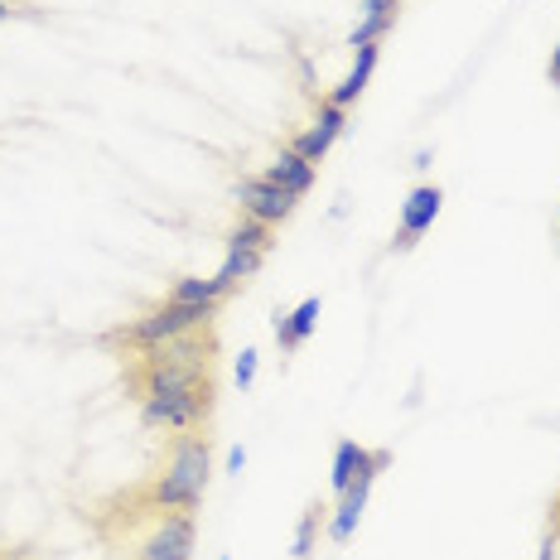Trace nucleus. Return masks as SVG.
I'll list each match as a JSON object with an SVG mask.
<instances>
[{"label": "nucleus", "instance_id": "1", "mask_svg": "<svg viewBox=\"0 0 560 560\" xmlns=\"http://www.w3.org/2000/svg\"><path fill=\"white\" fill-rule=\"evenodd\" d=\"M121 387L140 406V425L189 435L208 430L218 406V329H194L170 343L121 358Z\"/></svg>", "mask_w": 560, "mask_h": 560}, {"label": "nucleus", "instance_id": "2", "mask_svg": "<svg viewBox=\"0 0 560 560\" xmlns=\"http://www.w3.org/2000/svg\"><path fill=\"white\" fill-rule=\"evenodd\" d=\"M208 474H213V435L208 430H189V435H170L165 459L155 464L140 483L121 488V493H107L102 503H92L83 517L88 527L97 532L102 546H116L126 551L131 536L155 522L160 512H194L203 503Z\"/></svg>", "mask_w": 560, "mask_h": 560}, {"label": "nucleus", "instance_id": "3", "mask_svg": "<svg viewBox=\"0 0 560 560\" xmlns=\"http://www.w3.org/2000/svg\"><path fill=\"white\" fill-rule=\"evenodd\" d=\"M213 319H218V305H174V300H160V305L140 310L136 319L107 329L102 334V343H107L116 358H126V353H140V348L170 343V338H179V334L208 329Z\"/></svg>", "mask_w": 560, "mask_h": 560}, {"label": "nucleus", "instance_id": "4", "mask_svg": "<svg viewBox=\"0 0 560 560\" xmlns=\"http://www.w3.org/2000/svg\"><path fill=\"white\" fill-rule=\"evenodd\" d=\"M194 512H160L155 522H145L126 556L131 560H194Z\"/></svg>", "mask_w": 560, "mask_h": 560}, {"label": "nucleus", "instance_id": "5", "mask_svg": "<svg viewBox=\"0 0 560 560\" xmlns=\"http://www.w3.org/2000/svg\"><path fill=\"white\" fill-rule=\"evenodd\" d=\"M392 464V450H368V464H363V474L353 478V488H348L343 498H338V508L329 512V541L334 546H348L353 541V532H358V522H363V512H368V498H372V483H377V474Z\"/></svg>", "mask_w": 560, "mask_h": 560}, {"label": "nucleus", "instance_id": "6", "mask_svg": "<svg viewBox=\"0 0 560 560\" xmlns=\"http://www.w3.org/2000/svg\"><path fill=\"white\" fill-rule=\"evenodd\" d=\"M440 208H445V189H440V184H416L401 203V228H396V237H392V252H411L416 242L435 228Z\"/></svg>", "mask_w": 560, "mask_h": 560}, {"label": "nucleus", "instance_id": "7", "mask_svg": "<svg viewBox=\"0 0 560 560\" xmlns=\"http://www.w3.org/2000/svg\"><path fill=\"white\" fill-rule=\"evenodd\" d=\"M237 208L247 218H256V223H271V228H280L290 213H295V198H290L285 189H276L266 174H252V179H237Z\"/></svg>", "mask_w": 560, "mask_h": 560}, {"label": "nucleus", "instance_id": "8", "mask_svg": "<svg viewBox=\"0 0 560 560\" xmlns=\"http://www.w3.org/2000/svg\"><path fill=\"white\" fill-rule=\"evenodd\" d=\"M348 131V112L343 107H334L329 97H314V126L310 131H300L295 140H290V145L300 150V155L310 160V165H319L324 155H329L334 150V140Z\"/></svg>", "mask_w": 560, "mask_h": 560}, {"label": "nucleus", "instance_id": "9", "mask_svg": "<svg viewBox=\"0 0 560 560\" xmlns=\"http://www.w3.org/2000/svg\"><path fill=\"white\" fill-rule=\"evenodd\" d=\"M314 174H319V165H310V160L300 155L295 145H280V150H276V160L266 165V179H271L276 189H285L290 198H295V203L314 189Z\"/></svg>", "mask_w": 560, "mask_h": 560}, {"label": "nucleus", "instance_id": "10", "mask_svg": "<svg viewBox=\"0 0 560 560\" xmlns=\"http://www.w3.org/2000/svg\"><path fill=\"white\" fill-rule=\"evenodd\" d=\"M319 295H310V300H300L295 310H285V314H276V348L280 353H300V348L310 343V334L319 329Z\"/></svg>", "mask_w": 560, "mask_h": 560}, {"label": "nucleus", "instance_id": "11", "mask_svg": "<svg viewBox=\"0 0 560 560\" xmlns=\"http://www.w3.org/2000/svg\"><path fill=\"white\" fill-rule=\"evenodd\" d=\"M377 58H382V44H363V49H358V58H353V68H348V78H343V83H338L334 92H324V97H329L334 107L348 112V107H353V102L368 92L372 73H377Z\"/></svg>", "mask_w": 560, "mask_h": 560}, {"label": "nucleus", "instance_id": "12", "mask_svg": "<svg viewBox=\"0 0 560 560\" xmlns=\"http://www.w3.org/2000/svg\"><path fill=\"white\" fill-rule=\"evenodd\" d=\"M228 295H232V290L218 276H179L165 300H174V305H218V310H223Z\"/></svg>", "mask_w": 560, "mask_h": 560}, {"label": "nucleus", "instance_id": "13", "mask_svg": "<svg viewBox=\"0 0 560 560\" xmlns=\"http://www.w3.org/2000/svg\"><path fill=\"white\" fill-rule=\"evenodd\" d=\"M363 464H368V450L358 445V440H338V445H334V469H329L334 498H343L348 488H353V478L363 474Z\"/></svg>", "mask_w": 560, "mask_h": 560}, {"label": "nucleus", "instance_id": "14", "mask_svg": "<svg viewBox=\"0 0 560 560\" xmlns=\"http://www.w3.org/2000/svg\"><path fill=\"white\" fill-rule=\"evenodd\" d=\"M324 527H329V508H324V503H310L305 512H300V522H295V541H290V556H295V560H314Z\"/></svg>", "mask_w": 560, "mask_h": 560}, {"label": "nucleus", "instance_id": "15", "mask_svg": "<svg viewBox=\"0 0 560 560\" xmlns=\"http://www.w3.org/2000/svg\"><path fill=\"white\" fill-rule=\"evenodd\" d=\"M261 261H266V252H247V247H228L223 256V266H218V280H223L228 290H237V285H247V280L261 271Z\"/></svg>", "mask_w": 560, "mask_h": 560}, {"label": "nucleus", "instance_id": "16", "mask_svg": "<svg viewBox=\"0 0 560 560\" xmlns=\"http://www.w3.org/2000/svg\"><path fill=\"white\" fill-rule=\"evenodd\" d=\"M228 247H247V252H266V256H271V247H276V228H271V223H256V218L242 213V218H237V228L228 232Z\"/></svg>", "mask_w": 560, "mask_h": 560}, {"label": "nucleus", "instance_id": "17", "mask_svg": "<svg viewBox=\"0 0 560 560\" xmlns=\"http://www.w3.org/2000/svg\"><path fill=\"white\" fill-rule=\"evenodd\" d=\"M256 363H261V353H256V348H242L237 368H232V377H237V387H242V392H252V382H256Z\"/></svg>", "mask_w": 560, "mask_h": 560}, {"label": "nucleus", "instance_id": "18", "mask_svg": "<svg viewBox=\"0 0 560 560\" xmlns=\"http://www.w3.org/2000/svg\"><path fill=\"white\" fill-rule=\"evenodd\" d=\"M536 560H560V532H556V527L546 532V541H541V556H536Z\"/></svg>", "mask_w": 560, "mask_h": 560}, {"label": "nucleus", "instance_id": "19", "mask_svg": "<svg viewBox=\"0 0 560 560\" xmlns=\"http://www.w3.org/2000/svg\"><path fill=\"white\" fill-rule=\"evenodd\" d=\"M242 469H247V450L232 445V450H228V474H242Z\"/></svg>", "mask_w": 560, "mask_h": 560}, {"label": "nucleus", "instance_id": "20", "mask_svg": "<svg viewBox=\"0 0 560 560\" xmlns=\"http://www.w3.org/2000/svg\"><path fill=\"white\" fill-rule=\"evenodd\" d=\"M546 78L560 88V39H556V49H551V63H546Z\"/></svg>", "mask_w": 560, "mask_h": 560}, {"label": "nucleus", "instance_id": "21", "mask_svg": "<svg viewBox=\"0 0 560 560\" xmlns=\"http://www.w3.org/2000/svg\"><path fill=\"white\" fill-rule=\"evenodd\" d=\"M0 560H30L25 551H15V546H0Z\"/></svg>", "mask_w": 560, "mask_h": 560}, {"label": "nucleus", "instance_id": "22", "mask_svg": "<svg viewBox=\"0 0 560 560\" xmlns=\"http://www.w3.org/2000/svg\"><path fill=\"white\" fill-rule=\"evenodd\" d=\"M551 527L560 532V493H556V503H551Z\"/></svg>", "mask_w": 560, "mask_h": 560}, {"label": "nucleus", "instance_id": "23", "mask_svg": "<svg viewBox=\"0 0 560 560\" xmlns=\"http://www.w3.org/2000/svg\"><path fill=\"white\" fill-rule=\"evenodd\" d=\"M10 15H20V10L10 5V0H0V20H10Z\"/></svg>", "mask_w": 560, "mask_h": 560}, {"label": "nucleus", "instance_id": "24", "mask_svg": "<svg viewBox=\"0 0 560 560\" xmlns=\"http://www.w3.org/2000/svg\"><path fill=\"white\" fill-rule=\"evenodd\" d=\"M218 560H232V556H218Z\"/></svg>", "mask_w": 560, "mask_h": 560}, {"label": "nucleus", "instance_id": "25", "mask_svg": "<svg viewBox=\"0 0 560 560\" xmlns=\"http://www.w3.org/2000/svg\"><path fill=\"white\" fill-rule=\"evenodd\" d=\"M556 218H560V213H556Z\"/></svg>", "mask_w": 560, "mask_h": 560}]
</instances>
